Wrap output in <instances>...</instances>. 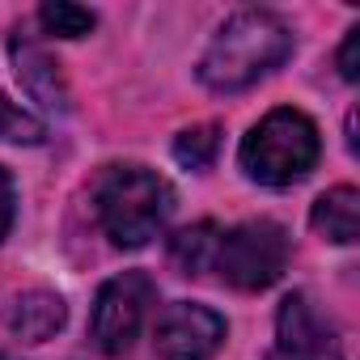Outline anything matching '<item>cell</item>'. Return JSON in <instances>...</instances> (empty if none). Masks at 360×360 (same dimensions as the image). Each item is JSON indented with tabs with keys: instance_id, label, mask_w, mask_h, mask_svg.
Wrapping results in <instances>:
<instances>
[{
	"instance_id": "6da1fadb",
	"label": "cell",
	"mask_w": 360,
	"mask_h": 360,
	"mask_svg": "<svg viewBox=\"0 0 360 360\" xmlns=\"http://www.w3.org/2000/svg\"><path fill=\"white\" fill-rule=\"evenodd\" d=\"M288 56H292V30L284 26V18L267 9H242L208 43L200 60V81L212 94H238L250 89L271 68H280Z\"/></svg>"
},
{
	"instance_id": "7a4b0ae2",
	"label": "cell",
	"mask_w": 360,
	"mask_h": 360,
	"mask_svg": "<svg viewBox=\"0 0 360 360\" xmlns=\"http://www.w3.org/2000/svg\"><path fill=\"white\" fill-rule=\"evenodd\" d=\"M94 208H98V221H102V233L123 246V250H136V246H148L169 212H174V187L148 165H106L94 183Z\"/></svg>"
},
{
	"instance_id": "3957f363",
	"label": "cell",
	"mask_w": 360,
	"mask_h": 360,
	"mask_svg": "<svg viewBox=\"0 0 360 360\" xmlns=\"http://www.w3.org/2000/svg\"><path fill=\"white\" fill-rule=\"evenodd\" d=\"M322 157V136H318V123L305 115V110H292V106H280L271 115H263L242 148H238V161L246 169L250 183L259 187H292L318 165Z\"/></svg>"
},
{
	"instance_id": "277c9868",
	"label": "cell",
	"mask_w": 360,
	"mask_h": 360,
	"mask_svg": "<svg viewBox=\"0 0 360 360\" xmlns=\"http://www.w3.org/2000/svg\"><path fill=\"white\" fill-rule=\"evenodd\" d=\"M288 267V233L276 221H242L233 229H221L212 271H221L225 284L242 292L271 288Z\"/></svg>"
},
{
	"instance_id": "5b68a950",
	"label": "cell",
	"mask_w": 360,
	"mask_h": 360,
	"mask_svg": "<svg viewBox=\"0 0 360 360\" xmlns=\"http://www.w3.org/2000/svg\"><path fill=\"white\" fill-rule=\"evenodd\" d=\"M157 288L144 271H123L115 280H106L98 288V301H94V318H89V330H94V343L106 352V356H123L131 352L144 318H148V305H153Z\"/></svg>"
},
{
	"instance_id": "8992f818",
	"label": "cell",
	"mask_w": 360,
	"mask_h": 360,
	"mask_svg": "<svg viewBox=\"0 0 360 360\" xmlns=\"http://www.w3.org/2000/svg\"><path fill=\"white\" fill-rule=\"evenodd\" d=\"M267 360H343L339 326L309 301V292H288L276 314V347Z\"/></svg>"
},
{
	"instance_id": "52a82bcc",
	"label": "cell",
	"mask_w": 360,
	"mask_h": 360,
	"mask_svg": "<svg viewBox=\"0 0 360 360\" xmlns=\"http://www.w3.org/2000/svg\"><path fill=\"white\" fill-rule=\"evenodd\" d=\"M221 343L225 318L200 301H174L153 326V347L161 360H212Z\"/></svg>"
},
{
	"instance_id": "ba28073f",
	"label": "cell",
	"mask_w": 360,
	"mask_h": 360,
	"mask_svg": "<svg viewBox=\"0 0 360 360\" xmlns=\"http://www.w3.org/2000/svg\"><path fill=\"white\" fill-rule=\"evenodd\" d=\"M13 64H18V77H22V85L34 102H43L47 110H68V89H64L60 64L39 43L13 39Z\"/></svg>"
},
{
	"instance_id": "9c48e42d",
	"label": "cell",
	"mask_w": 360,
	"mask_h": 360,
	"mask_svg": "<svg viewBox=\"0 0 360 360\" xmlns=\"http://www.w3.org/2000/svg\"><path fill=\"white\" fill-rule=\"evenodd\" d=\"M68 318V305L60 292H47V288H34V292H22L9 309V330L22 339V343H43L51 339Z\"/></svg>"
},
{
	"instance_id": "30bf717a",
	"label": "cell",
	"mask_w": 360,
	"mask_h": 360,
	"mask_svg": "<svg viewBox=\"0 0 360 360\" xmlns=\"http://www.w3.org/2000/svg\"><path fill=\"white\" fill-rule=\"evenodd\" d=\"M309 225L318 238H326L335 246H352L360 233V191L356 187H330L326 195H318Z\"/></svg>"
},
{
	"instance_id": "8fae6325",
	"label": "cell",
	"mask_w": 360,
	"mask_h": 360,
	"mask_svg": "<svg viewBox=\"0 0 360 360\" xmlns=\"http://www.w3.org/2000/svg\"><path fill=\"white\" fill-rule=\"evenodd\" d=\"M217 238H221V229H217L212 221H200V225H191V229H183V233H174V242H169V263L183 271V276L208 271V267H212V255H217Z\"/></svg>"
},
{
	"instance_id": "7c38bea8",
	"label": "cell",
	"mask_w": 360,
	"mask_h": 360,
	"mask_svg": "<svg viewBox=\"0 0 360 360\" xmlns=\"http://www.w3.org/2000/svg\"><path fill=\"white\" fill-rule=\"evenodd\" d=\"M221 153V123H200V127H187L183 136L174 140V157L178 165L187 169H208Z\"/></svg>"
},
{
	"instance_id": "4fadbf2b",
	"label": "cell",
	"mask_w": 360,
	"mask_h": 360,
	"mask_svg": "<svg viewBox=\"0 0 360 360\" xmlns=\"http://www.w3.org/2000/svg\"><path fill=\"white\" fill-rule=\"evenodd\" d=\"M39 22H43V30L56 34V39H85V34L98 26L94 9L68 5V0H51V5H43V9H39Z\"/></svg>"
},
{
	"instance_id": "5bb4252c",
	"label": "cell",
	"mask_w": 360,
	"mask_h": 360,
	"mask_svg": "<svg viewBox=\"0 0 360 360\" xmlns=\"http://www.w3.org/2000/svg\"><path fill=\"white\" fill-rule=\"evenodd\" d=\"M43 136H47V127L34 115H26L22 106H13L5 94H0V140H9V144H39Z\"/></svg>"
},
{
	"instance_id": "9a60e30c",
	"label": "cell",
	"mask_w": 360,
	"mask_h": 360,
	"mask_svg": "<svg viewBox=\"0 0 360 360\" xmlns=\"http://www.w3.org/2000/svg\"><path fill=\"white\" fill-rule=\"evenodd\" d=\"M360 26L356 30H347V39H343V47H339V77L343 81H360Z\"/></svg>"
},
{
	"instance_id": "2e32d148",
	"label": "cell",
	"mask_w": 360,
	"mask_h": 360,
	"mask_svg": "<svg viewBox=\"0 0 360 360\" xmlns=\"http://www.w3.org/2000/svg\"><path fill=\"white\" fill-rule=\"evenodd\" d=\"M9 225H13V178L9 169H0V238L9 233Z\"/></svg>"
},
{
	"instance_id": "e0dca14e",
	"label": "cell",
	"mask_w": 360,
	"mask_h": 360,
	"mask_svg": "<svg viewBox=\"0 0 360 360\" xmlns=\"http://www.w3.org/2000/svg\"><path fill=\"white\" fill-rule=\"evenodd\" d=\"M0 360H13V356H0Z\"/></svg>"
}]
</instances>
